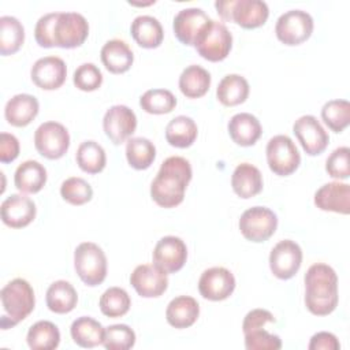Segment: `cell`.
Masks as SVG:
<instances>
[{"instance_id":"4316f807","label":"cell","mask_w":350,"mask_h":350,"mask_svg":"<svg viewBox=\"0 0 350 350\" xmlns=\"http://www.w3.org/2000/svg\"><path fill=\"white\" fill-rule=\"evenodd\" d=\"M134 41L146 49L160 46L164 38V30L157 18L150 15H139L134 18L130 26Z\"/></svg>"},{"instance_id":"8992f818","label":"cell","mask_w":350,"mask_h":350,"mask_svg":"<svg viewBox=\"0 0 350 350\" xmlns=\"http://www.w3.org/2000/svg\"><path fill=\"white\" fill-rule=\"evenodd\" d=\"M193 46L205 60L221 62L232 48V34L224 23L211 19L198 34Z\"/></svg>"},{"instance_id":"9c48e42d","label":"cell","mask_w":350,"mask_h":350,"mask_svg":"<svg viewBox=\"0 0 350 350\" xmlns=\"http://www.w3.org/2000/svg\"><path fill=\"white\" fill-rule=\"evenodd\" d=\"M313 18L302 10H290L282 14L275 25V33L284 45H299L313 33Z\"/></svg>"},{"instance_id":"52a82bcc","label":"cell","mask_w":350,"mask_h":350,"mask_svg":"<svg viewBox=\"0 0 350 350\" xmlns=\"http://www.w3.org/2000/svg\"><path fill=\"white\" fill-rule=\"evenodd\" d=\"M267 163L269 170L279 176H288L301 164V154L287 135L279 134L272 137L267 144Z\"/></svg>"},{"instance_id":"f6af8a7d","label":"cell","mask_w":350,"mask_h":350,"mask_svg":"<svg viewBox=\"0 0 350 350\" xmlns=\"http://www.w3.org/2000/svg\"><path fill=\"white\" fill-rule=\"evenodd\" d=\"M325 171L331 178L347 179L350 176V149L336 148L325 160Z\"/></svg>"},{"instance_id":"7402d4cb","label":"cell","mask_w":350,"mask_h":350,"mask_svg":"<svg viewBox=\"0 0 350 350\" xmlns=\"http://www.w3.org/2000/svg\"><path fill=\"white\" fill-rule=\"evenodd\" d=\"M40 109L38 100L27 93L15 94L11 97L4 108L5 120L15 127H25L33 122Z\"/></svg>"},{"instance_id":"7c38bea8","label":"cell","mask_w":350,"mask_h":350,"mask_svg":"<svg viewBox=\"0 0 350 350\" xmlns=\"http://www.w3.org/2000/svg\"><path fill=\"white\" fill-rule=\"evenodd\" d=\"M301 264L302 250L299 245L291 239L278 242L269 253V268L278 279H291L299 271Z\"/></svg>"},{"instance_id":"74e56055","label":"cell","mask_w":350,"mask_h":350,"mask_svg":"<svg viewBox=\"0 0 350 350\" xmlns=\"http://www.w3.org/2000/svg\"><path fill=\"white\" fill-rule=\"evenodd\" d=\"M139 105L152 115L170 113L176 107V97L167 89H149L141 96Z\"/></svg>"},{"instance_id":"d4e9b609","label":"cell","mask_w":350,"mask_h":350,"mask_svg":"<svg viewBox=\"0 0 350 350\" xmlns=\"http://www.w3.org/2000/svg\"><path fill=\"white\" fill-rule=\"evenodd\" d=\"M200 316L198 302L189 295H179L170 301L165 309V319L174 328L191 327Z\"/></svg>"},{"instance_id":"6da1fadb","label":"cell","mask_w":350,"mask_h":350,"mask_svg":"<svg viewBox=\"0 0 350 350\" xmlns=\"http://www.w3.org/2000/svg\"><path fill=\"white\" fill-rule=\"evenodd\" d=\"M193 176L190 163L180 156L165 159L150 183V197L161 208H174L185 198Z\"/></svg>"},{"instance_id":"ac0fdd59","label":"cell","mask_w":350,"mask_h":350,"mask_svg":"<svg viewBox=\"0 0 350 350\" xmlns=\"http://www.w3.org/2000/svg\"><path fill=\"white\" fill-rule=\"evenodd\" d=\"M30 77L37 88L56 90L66 82L67 67L63 59L57 56H45L33 64Z\"/></svg>"},{"instance_id":"d6a6232c","label":"cell","mask_w":350,"mask_h":350,"mask_svg":"<svg viewBox=\"0 0 350 350\" xmlns=\"http://www.w3.org/2000/svg\"><path fill=\"white\" fill-rule=\"evenodd\" d=\"M198 134L196 122L185 115L175 116L165 127V139L171 146L189 148L194 144Z\"/></svg>"},{"instance_id":"7bdbcfd3","label":"cell","mask_w":350,"mask_h":350,"mask_svg":"<svg viewBox=\"0 0 350 350\" xmlns=\"http://www.w3.org/2000/svg\"><path fill=\"white\" fill-rule=\"evenodd\" d=\"M243 335L247 350H279L282 347V339L275 334H269L264 327L249 329Z\"/></svg>"},{"instance_id":"83f0119b","label":"cell","mask_w":350,"mask_h":350,"mask_svg":"<svg viewBox=\"0 0 350 350\" xmlns=\"http://www.w3.org/2000/svg\"><path fill=\"white\" fill-rule=\"evenodd\" d=\"M14 183L21 193H38L46 183V170L36 160H26L15 170Z\"/></svg>"},{"instance_id":"e575fe53","label":"cell","mask_w":350,"mask_h":350,"mask_svg":"<svg viewBox=\"0 0 350 350\" xmlns=\"http://www.w3.org/2000/svg\"><path fill=\"white\" fill-rule=\"evenodd\" d=\"M26 340L33 350H52L60 343V332L53 323L41 320L29 328Z\"/></svg>"},{"instance_id":"5bb4252c","label":"cell","mask_w":350,"mask_h":350,"mask_svg":"<svg viewBox=\"0 0 350 350\" xmlns=\"http://www.w3.org/2000/svg\"><path fill=\"white\" fill-rule=\"evenodd\" d=\"M103 129L112 144L120 145L127 141L137 129V116L126 105H112L103 118Z\"/></svg>"},{"instance_id":"2e32d148","label":"cell","mask_w":350,"mask_h":350,"mask_svg":"<svg viewBox=\"0 0 350 350\" xmlns=\"http://www.w3.org/2000/svg\"><path fill=\"white\" fill-rule=\"evenodd\" d=\"M235 288V278L224 267H212L205 269L198 280L200 294L209 301H223L228 298Z\"/></svg>"},{"instance_id":"d590c367","label":"cell","mask_w":350,"mask_h":350,"mask_svg":"<svg viewBox=\"0 0 350 350\" xmlns=\"http://www.w3.org/2000/svg\"><path fill=\"white\" fill-rule=\"evenodd\" d=\"M75 160L78 167L88 174H98L105 168L107 164L104 148L92 139L83 141L78 146Z\"/></svg>"},{"instance_id":"603a6c76","label":"cell","mask_w":350,"mask_h":350,"mask_svg":"<svg viewBox=\"0 0 350 350\" xmlns=\"http://www.w3.org/2000/svg\"><path fill=\"white\" fill-rule=\"evenodd\" d=\"M100 57L104 67L112 74H123L129 71L134 62V55L129 44L118 38L109 40L103 45Z\"/></svg>"},{"instance_id":"9a60e30c","label":"cell","mask_w":350,"mask_h":350,"mask_svg":"<svg viewBox=\"0 0 350 350\" xmlns=\"http://www.w3.org/2000/svg\"><path fill=\"white\" fill-rule=\"evenodd\" d=\"M130 284L138 295L144 298H156L167 290L168 276L167 272L156 264H141L131 272Z\"/></svg>"},{"instance_id":"c3c4849f","label":"cell","mask_w":350,"mask_h":350,"mask_svg":"<svg viewBox=\"0 0 350 350\" xmlns=\"http://www.w3.org/2000/svg\"><path fill=\"white\" fill-rule=\"evenodd\" d=\"M275 317L269 310L265 309H253L250 310L242 323V331L246 332L249 329L257 328V327H265L269 323H275Z\"/></svg>"},{"instance_id":"4fadbf2b","label":"cell","mask_w":350,"mask_h":350,"mask_svg":"<svg viewBox=\"0 0 350 350\" xmlns=\"http://www.w3.org/2000/svg\"><path fill=\"white\" fill-rule=\"evenodd\" d=\"M293 133L304 152L309 156L321 154L329 142L328 133L313 115H304L298 118L293 124Z\"/></svg>"},{"instance_id":"8d00e7d4","label":"cell","mask_w":350,"mask_h":350,"mask_svg":"<svg viewBox=\"0 0 350 350\" xmlns=\"http://www.w3.org/2000/svg\"><path fill=\"white\" fill-rule=\"evenodd\" d=\"M126 159L134 170H146L156 159V148L148 138H130L126 144Z\"/></svg>"},{"instance_id":"ee69618b","label":"cell","mask_w":350,"mask_h":350,"mask_svg":"<svg viewBox=\"0 0 350 350\" xmlns=\"http://www.w3.org/2000/svg\"><path fill=\"white\" fill-rule=\"evenodd\" d=\"M72 82L82 92H93L101 86L103 74L96 64L83 63L74 71Z\"/></svg>"},{"instance_id":"60d3db41","label":"cell","mask_w":350,"mask_h":350,"mask_svg":"<svg viewBox=\"0 0 350 350\" xmlns=\"http://www.w3.org/2000/svg\"><path fill=\"white\" fill-rule=\"evenodd\" d=\"M60 196L71 205H83L92 200L93 189L85 179L71 176L63 180L60 186Z\"/></svg>"},{"instance_id":"484cf974","label":"cell","mask_w":350,"mask_h":350,"mask_svg":"<svg viewBox=\"0 0 350 350\" xmlns=\"http://www.w3.org/2000/svg\"><path fill=\"white\" fill-rule=\"evenodd\" d=\"M231 186L238 197L252 198L262 190V175L253 164L241 163L231 175Z\"/></svg>"},{"instance_id":"5b68a950","label":"cell","mask_w":350,"mask_h":350,"mask_svg":"<svg viewBox=\"0 0 350 350\" xmlns=\"http://www.w3.org/2000/svg\"><path fill=\"white\" fill-rule=\"evenodd\" d=\"M74 268L86 286H98L107 278L105 253L93 242H82L74 252Z\"/></svg>"},{"instance_id":"3957f363","label":"cell","mask_w":350,"mask_h":350,"mask_svg":"<svg viewBox=\"0 0 350 350\" xmlns=\"http://www.w3.org/2000/svg\"><path fill=\"white\" fill-rule=\"evenodd\" d=\"M5 314L0 319L1 329H8L25 320L34 309L36 298L30 283L22 278L8 282L0 291Z\"/></svg>"},{"instance_id":"bcb514c9","label":"cell","mask_w":350,"mask_h":350,"mask_svg":"<svg viewBox=\"0 0 350 350\" xmlns=\"http://www.w3.org/2000/svg\"><path fill=\"white\" fill-rule=\"evenodd\" d=\"M57 18V12H49L42 15L34 27V38L37 44L42 48H53V30H55V22Z\"/></svg>"},{"instance_id":"ba28073f","label":"cell","mask_w":350,"mask_h":350,"mask_svg":"<svg viewBox=\"0 0 350 350\" xmlns=\"http://www.w3.org/2000/svg\"><path fill=\"white\" fill-rule=\"evenodd\" d=\"M239 231L250 242H265L278 228V216L267 206H252L239 217Z\"/></svg>"},{"instance_id":"f35d334b","label":"cell","mask_w":350,"mask_h":350,"mask_svg":"<svg viewBox=\"0 0 350 350\" xmlns=\"http://www.w3.org/2000/svg\"><path fill=\"white\" fill-rule=\"evenodd\" d=\"M321 119L334 133H342L350 123V104L347 100H329L321 108Z\"/></svg>"},{"instance_id":"4dcf8cb0","label":"cell","mask_w":350,"mask_h":350,"mask_svg":"<svg viewBox=\"0 0 350 350\" xmlns=\"http://www.w3.org/2000/svg\"><path fill=\"white\" fill-rule=\"evenodd\" d=\"M249 82L239 74L223 77L216 89V97L224 107H235L246 101L249 96Z\"/></svg>"},{"instance_id":"30bf717a","label":"cell","mask_w":350,"mask_h":350,"mask_svg":"<svg viewBox=\"0 0 350 350\" xmlns=\"http://www.w3.org/2000/svg\"><path fill=\"white\" fill-rule=\"evenodd\" d=\"M34 146L41 156L49 160H57L70 148V134L59 122L41 123L34 133Z\"/></svg>"},{"instance_id":"7dc6e473","label":"cell","mask_w":350,"mask_h":350,"mask_svg":"<svg viewBox=\"0 0 350 350\" xmlns=\"http://www.w3.org/2000/svg\"><path fill=\"white\" fill-rule=\"evenodd\" d=\"M19 141L15 135L8 133L0 134V161L11 163L19 156Z\"/></svg>"},{"instance_id":"ffe728a7","label":"cell","mask_w":350,"mask_h":350,"mask_svg":"<svg viewBox=\"0 0 350 350\" xmlns=\"http://www.w3.org/2000/svg\"><path fill=\"white\" fill-rule=\"evenodd\" d=\"M1 220L11 228H23L29 226L36 217V204L26 196L11 194L0 206Z\"/></svg>"},{"instance_id":"cb8c5ba5","label":"cell","mask_w":350,"mask_h":350,"mask_svg":"<svg viewBox=\"0 0 350 350\" xmlns=\"http://www.w3.org/2000/svg\"><path fill=\"white\" fill-rule=\"evenodd\" d=\"M227 129L230 138L241 146L254 145L262 133L260 120L249 112H241L234 115L230 119Z\"/></svg>"},{"instance_id":"836d02e7","label":"cell","mask_w":350,"mask_h":350,"mask_svg":"<svg viewBox=\"0 0 350 350\" xmlns=\"http://www.w3.org/2000/svg\"><path fill=\"white\" fill-rule=\"evenodd\" d=\"M25 41L23 25L15 16L4 15L0 18V53L3 56L14 55L21 49Z\"/></svg>"},{"instance_id":"277c9868","label":"cell","mask_w":350,"mask_h":350,"mask_svg":"<svg viewBox=\"0 0 350 350\" xmlns=\"http://www.w3.org/2000/svg\"><path fill=\"white\" fill-rule=\"evenodd\" d=\"M215 8L223 21L243 29L260 27L269 16V8L262 0H217Z\"/></svg>"},{"instance_id":"7a4b0ae2","label":"cell","mask_w":350,"mask_h":350,"mask_svg":"<svg viewBox=\"0 0 350 350\" xmlns=\"http://www.w3.org/2000/svg\"><path fill=\"white\" fill-rule=\"evenodd\" d=\"M305 305L314 316L332 313L339 301L338 276L332 267L316 262L305 273Z\"/></svg>"},{"instance_id":"e0dca14e","label":"cell","mask_w":350,"mask_h":350,"mask_svg":"<svg viewBox=\"0 0 350 350\" xmlns=\"http://www.w3.org/2000/svg\"><path fill=\"white\" fill-rule=\"evenodd\" d=\"M186 260L187 247L179 237H163L153 249V264L164 269L167 273L180 271Z\"/></svg>"},{"instance_id":"44dd1931","label":"cell","mask_w":350,"mask_h":350,"mask_svg":"<svg viewBox=\"0 0 350 350\" xmlns=\"http://www.w3.org/2000/svg\"><path fill=\"white\" fill-rule=\"evenodd\" d=\"M314 205L325 212L349 215L350 186L342 182H329L323 185L314 193Z\"/></svg>"},{"instance_id":"f546056e","label":"cell","mask_w":350,"mask_h":350,"mask_svg":"<svg viewBox=\"0 0 350 350\" xmlns=\"http://www.w3.org/2000/svg\"><path fill=\"white\" fill-rule=\"evenodd\" d=\"M104 331L105 328L97 320L89 316L78 317L72 321L70 327V334L74 343L85 349H92L103 345Z\"/></svg>"},{"instance_id":"ab89813d","label":"cell","mask_w":350,"mask_h":350,"mask_svg":"<svg viewBox=\"0 0 350 350\" xmlns=\"http://www.w3.org/2000/svg\"><path fill=\"white\" fill-rule=\"evenodd\" d=\"M98 305L103 314L108 317H122L129 312L131 299L124 288L109 287L101 294Z\"/></svg>"},{"instance_id":"8fae6325","label":"cell","mask_w":350,"mask_h":350,"mask_svg":"<svg viewBox=\"0 0 350 350\" xmlns=\"http://www.w3.org/2000/svg\"><path fill=\"white\" fill-rule=\"evenodd\" d=\"M89 36V23L78 12H57L53 30L55 46L71 49L81 46Z\"/></svg>"},{"instance_id":"d6986e66","label":"cell","mask_w":350,"mask_h":350,"mask_svg":"<svg viewBox=\"0 0 350 350\" xmlns=\"http://www.w3.org/2000/svg\"><path fill=\"white\" fill-rule=\"evenodd\" d=\"M211 21L208 14L197 7L180 10L172 22V29L176 38L185 45H194L198 34Z\"/></svg>"},{"instance_id":"b9f144b4","label":"cell","mask_w":350,"mask_h":350,"mask_svg":"<svg viewBox=\"0 0 350 350\" xmlns=\"http://www.w3.org/2000/svg\"><path fill=\"white\" fill-rule=\"evenodd\" d=\"M135 345V332L126 324H113L105 328L103 346L107 350H129Z\"/></svg>"},{"instance_id":"f1b7e54d","label":"cell","mask_w":350,"mask_h":350,"mask_svg":"<svg viewBox=\"0 0 350 350\" xmlns=\"http://www.w3.org/2000/svg\"><path fill=\"white\" fill-rule=\"evenodd\" d=\"M46 306L57 314L70 313L78 302V294L74 286L67 280H56L46 290Z\"/></svg>"},{"instance_id":"1f68e13d","label":"cell","mask_w":350,"mask_h":350,"mask_svg":"<svg viewBox=\"0 0 350 350\" xmlns=\"http://www.w3.org/2000/svg\"><path fill=\"white\" fill-rule=\"evenodd\" d=\"M211 86V74L201 66L186 67L179 77V89L187 98H198L206 94Z\"/></svg>"},{"instance_id":"681fc988","label":"cell","mask_w":350,"mask_h":350,"mask_svg":"<svg viewBox=\"0 0 350 350\" xmlns=\"http://www.w3.org/2000/svg\"><path fill=\"white\" fill-rule=\"evenodd\" d=\"M308 349L309 350H338L340 349V343L334 334L321 331L314 334L310 338Z\"/></svg>"}]
</instances>
